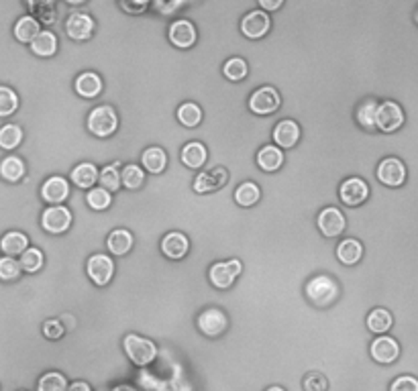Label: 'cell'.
Returning <instances> with one entry per match:
<instances>
[{"label": "cell", "mask_w": 418, "mask_h": 391, "mask_svg": "<svg viewBox=\"0 0 418 391\" xmlns=\"http://www.w3.org/2000/svg\"><path fill=\"white\" fill-rule=\"evenodd\" d=\"M267 391H286V390H282V387H278V385H274V387H269Z\"/></svg>", "instance_id": "obj_53"}, {"label": "cell", "mask_w": 418, "mask_h": 391, "mask_svg": "<svg viewBox=\"0 0 418 391\" xmlns=\"http://www.w3.org/2000/svg\"><path fill=\"white\" fill-rule=\"evenodd\" d=\"M68 390V383H65V377L58 371H51V373H45V375L39 379V391H65Z\"/></svg>", "instance_id": "obj_42"}, {"label": "cell", "mask_w": 418, "mask_h": 391, "mask_svg": "<svg viewBox=\"0 0 418 391\" xmlns=\"http://www.w3.org/2000/svg\"><path fill=\"white\" fill-rule=\"evenodd\" d=\"M123 346L127 357L135 365H139V367L149 365L155 359V355H157V348H155L154 343L149 338H143L139 334H127Z\"/></svg>", "instance_id": "obj_2"}, {"label": "cell", "mask_w": 418, "mask_h": 391, "mask_svg": "<svg viewBox=\"0 0 418 391\" xmlns=\"http://www.w3.org/2000/svg\"><path fill=\"white\" fill-rule=\"evenodd\" d=\"M304 391H326L328 390V381L321 373H310L304 377Z\"/></svg>", "instance_id": "obj_46"}, {"label": "cell", "mask_w": 418, "mask_h": 391, "mask_svg": "<svg viewBox=\"0 0 418 391\" xmlns=\"http://www.w3.org/2000/svg\"><path fill=\"white\" fill-rule=\"evenodd\" d=\"M392 314L384 310V308H375L370 312V316H368V328L375 334H384L392 328Z\"/></svg>", "instance_id": "obj_32"}, {"label": "cell", "mask_w": 418, "mask_h": 391, "mask_svg": "<svg viewBox=\"0 0 418 391\" xmlns=\"http://www.w3.org/2000/svg\"><path fill=\"white\" fill-rule=\"evenodd\" d=\"M178 121L182 122L184 127H198L202 121V110L200 106L194 102H186L178 108Z\"/></svg>", "instance_id": "obj_36"}, {"label": "cell", "mask_w": 418, "mask_h": 391, "mask_svg": "<svg viewBox=\"0 0 418 391\" xmlns=\"http://www.w3.org/2000/svg\"><path fill=\"white\" fill-rule=\"evenodd\" d=\"M100 183L107 192H117L121 186V173H119V164H110L100 171Z\"/></svg>", "instance_id": "obj_38"}, {"label": "cell", "mask_w": 418, "mask_h": 391, "mask_svg": "<svg viewBox=\"0 0 418 391\" xmlns=\"http://www.w3.org/2000/svg\"><path fill=\"white\" fill-rule=\"evenodd\" d=\"M282 164H284V153L274 145H267L257 153V166L264 171H276L282 167Z\"/></svg>", "instance_id": "obj_28"}, {"label": "cell", "mask_w": 418, "mask_h": 391, "mask_svg": "<svg viewBox=\"0 0 418 391\" xmlns=\"http://www.w3.org/2000/svg\"><path fill=\"white\" fill-rule=\"evenodd\" d=\"M417 23H418V11H417Z\"/></svg>", "instance_id": "obj_54"}, {"label": "cell", "mask_w": 418, "mask_h": 391, "mask_svg": "<svg viewBox=\"0 0 418 391\" xmlns=\"http://www.w3.org/2000/svg\"><path fill=\"white\" fill-rule=\"evenodd\" d=\"M229 181V171L225 167H213L208 171L198 173V178L194 180V190L198 194H208V192H217L225 183Z\"/></svg>", "instance_id": "obj_9"}, {"label": "cell", "mask_w": 418, "mask_h": 391, "mask_svg": "<svg viewBox=\"0 0 418 391\" xmlns=\"http://www.w3.org/2000/svg\"><path fill=\"white\" fill-rule=\"evenodd\" d=\"M18 265H21V269L29 271V273H35V271H39L41 267H43V253H41L39 249H33V247H29V249L21 255Z\"/></svg>", "instance_id": "obj_37"}, {"label": "cell", "mask_w": 418, "mask_h": 391, "mask_svg": "<svg viewBox=\"0 0 418 391\" xmlns=\"http://www.w3.org/2000/svg\"><path fill=\"white\" fill-rule=\"evenodd\" d=\"M41 225L51 235H62L72 225V214H70L68 208H63V206H51V208H47L43 212Z\"/></svg>", "instance_id": "obj_10"}, {"label": "cell", "mask_w": 418, "mask_h": 391, "mask_svg": "<svg viewBox=\"0 0 418 391\" xmlns=\"http://www.w3.org/2000/svg\"><path fill=\"white\" fill-rule=\"evenodd\" d=\"M339 196H341L343 204L347 206H359L368 200L370 196V188L368 183L359 178H349L341 183V190H339Z\"/></svg>", "instance_id": "obj_11"}, {"label": "cell", "mask_w": 418, "mask_h": 391, "mask_svg": "<svg viewBox=\"0 0 418 391\" xmlns=\"http://www.w3.org/2000/svg\"><path fill=\"white\" fill-rule=\"evenodd\" d=\"M161 251L170 259H182L188 253V239L182 232H170L161 241Z\"/></svg>", "instance_id": "obj_20"}, {"label": "cell", "mask_w": 418, "mask_h": 391, "mask_svg": "<svg viewBox=\"0 0 418 391\" xmlns=\"http://www.w3.org/2000/svg\"><path fill=\"white\" fill-rule=\"evenodd\" d=\"M180 6V2H176V4H164V2H157L155 4V9L157 11H171V9H178Z\"/></svg>", "instance_id": "obj_52"}, {"label": "cell", "mask_w": 418, "mask_h": 391, "mask_svg": "<svg viewBox=\"0 0 418 391\" xmlns=\"http://www.w3.org/2000/svg\"><path fill=\"white\" fill-rule=\"evenodd\" d=\"M121 9L127 13L139 15L143 11H147V2H131V0H121Z\"/></svg>", "instance_id": "obj_49"}, {"label": "cell", "mask_w": 418, "mask_h": 391, "mask_svg": "<svg viewBox=\"0 0 418 391\" xmlns=\"http://www.w3.org/2000/svg\"><path fill=\"white\" fill-rule=\"evenodd\" d=\"M306 298L318 308H326L339 298V284L328 275H316L306 284Z\"/></svg>", "instance_id": "obj_1"}, {"label": "cell", "mask_w": 418, "mask_h": 391, "mask_svg": "<svg viewBox=\"0 0 418 391\" xmlns=\"http://www.w3.org/2000/svg\"><path fill=\"white\" fill-rule=\"evenodd\" d=\"M298 139H300V127L294 121H282L274 129V141L278 147L290 149L298 143Z\"/></svg>", "instance_id": "obj_19"}, {"label": "cell", "mask_w": 418, "mask_h": 391, "mask_svg": "<svg viewBox=\"0 0 418 391\" xmlns=\"http://www.w3.org/2000/svg\"><path fill=\"white\" fill-rule=\"evenodd\" d=\"M121 181L124 183V188L129 190H139L145 181V176H143V169L139 166H127L121 173Z\"/></svg>", "instance_id": "obj_40"}, {"label": "cell", "mask_w": 418, "mask_h": 391, "mask_svg": "<svg viewBox=\"0 0 418 391\" xmlns=\"http://www.w3.org/2000/svg\"><path fill=\"white\" fill-rule=\"evenodd\" d=\"M21 275V265L18 261H15V257H2L0 259V279L11 282L16 279Z\"/></svg>", "instance_id": "obj_45"}, {"label": "cell", "mask_w": 418, "mask_h": 391, "mask_svg": "<svg viewBox=\"0 0 418 391\" xmlns=\"http://www.w3.org/2000/svg\"><path fill=\"white\" fill-rule=\"evenodd\" d=\"M206 157H208V151L198 141H190V143L184 145V149H182V161L188 167H192V169L204 166L206 164Z\"/></svg>", "instance_id": "obj_23"}, {"label": "cell", "mask_w": 418, "mask_h": 391, "mask_svg": "<svg viewBox=\"0 0 418 391\" xmlns=\"http://www.w3.org/2000/svg\"><path fill=\"white\" fill-rule=\"evenodd\" d=\"M65 33L74 39V41H86L90 39L94 33V21L92 16L86 13H74L68 16L65 23Z\"/></svg>", "instance_id": "obj_13"}, {"label": "cell", "mask_w": 418, "mask_h": 391, "mask_svg": "<svg viewBox=\"0 0 418 391\" xmlns=\"http://www.w3.org/2000/svg\"><path fill=\"white\" fill-rule=\"evenodd\" d=\"M102 90V80L100 75L94 74V72H84L82 75H77L76 80V92L84 98H94L98 96Z\"/></svg>", "instance_id": "obj_22"}, {"label": "cell", "mask_w": 418, "mask_h": 391, "mask_svg": "<svg viewBox=\"0 0 418 391\" xmlns=\"http://www.w3.org/2000/svg\"><path fill=\"white\" fill-rule=\"evenodd\" d=\"M259 4H262V9H265V11H276V9L282 6V0H262Z\"/></svg>", "instance_id": "obj_50"}, {"label": "cell", "mask_w": 418, "mask_h": 391, "mask_svg": "<svg viewBox=\"0 0 418 391\" xmlns=\"http://www.w3.org/2000/svg\"><path fill=\"white\" fill-rule=\"evenodd\" d=\"M65 391H92V390H90V385H88L86 381H76V383H72V385H70Z\"/></svg>", "instance_id": "obj_51"}, {"label": "cell", "mask_w": 418, "mask_h": 391, "mask_svg": "<svg viewBox=\"0 0 418 391\" xmlns=\"http://www.w3.org/2000/svg\"><path fill=\"white\" fill-rule=\"evenodd\" d=\"M377 180L384 186L390 188H398L406 180V167L398 157H386L380 166H377Z\"/></svg>", "instance_id": "obj_7"}, {"label": "cell", "mask_w": 418, "mask_h": 391, "mask_svg": "<svg viewBox=\"0 0 418 391\" xmlns=\"http://www.w3.org/2000/svg\"><path fill=\"white\" fill-rule=\"evenodd\" d=\"M361 255H363V247L357 239H345L337 247V257L345 265H355L357 261L361 259Z\"/></svg>", "instance_id": "obj_27"}, {"label": "cell", "mask_w": 418, "mask_h": 391, "mask_svg": "<svg viewBox=\"0 0 418 391\" xmlns=\"http://www.w3.org/2000/svg\"><path fill=\"white\" fill-rule=\"evenodd\" d=\"M41 196H43V200L49 202V204H62L63 200L70 196V186H68V181L60 178V176H53V178H49V180L43 183V188H41Z\"/></svg>", "instance_id": "obj_18"}, {"label": "cell", "mask_w": 418, "mask_h": 391, "mask_svg": "<svg viewBox=\"0 0 418 391\" xmlns=\"http://www.w3.org/2000/svg\"><path fill=\"white\" fill-rule=\"evenodd\" d=\"M375 112H377V102L375 100H365L361 102L359 108H357V122L368 129V131H373L375 129Z\"/></svg>", "instance_id": "obj_34"}, {"label": "cell", "mask_w": 418, "mask_h": 391, "mask_svg": "<svg viewBox=\"0 0 418 391\" xmlns=\"http://www.w3.org/2000/svg\"><path fill=\"white\" fill-rule=\"evenodd\" d=\"M39 35V23L35 16H21L15 25V37L21 43H31Z\"/></svg>", "instance_id": "obj_29"}, {"label": "cell", "mask_w": 418, "mask_h": 391, "mask_svg": "<svg viewBox=\"0 0 418 391\" xmlns=\"http://www.w3.org/2000/svg\"><path fill=\"white\" fill-rule=\"evenodd\" d=\"M119 127V119H117V112L114 108L110 106H98L94 108L88 117V131L96 136H110Z\"/></svg>", "instance_id": "obj_3"}, {"label": "cell", "mask_w": 418, "mask_h": 391, "mask_svg": "<svg viewBox=\"0 0 418 391\" xmlns=\"http://www.w3.org/2000/svg\"><path fill=\"white\" fill-rule=\"evenodd\" d=\"M404 124V112L400 105L386 100L382 105H377V112H375V127L384 133H394Z\"/></svg>", "instance_id": "obj_4"}, {"label": "cell", "mask_w": 418, "mask_h": 391, "mask_svg": "<svg viewBox=\"0 0 418 391\" xmlns=\"http://www.w3.org/2000/svg\"><path fill=\"white\" fill-rule=\"evenodd\" d=\"M88 275L96 286H107L114 275V263L107 255H92L88 259Z\"/></svg>", "instance_id": "obj_14"}, {"label": "cell", "mask_w": 418, "mask_h": 391, "mask_svg": "<svg viewBox=\"0 0 418 391\" xmlns=\"http://www.w3.org/2000/svg\"><path fill=\"white\" fill-rule=\"evenodd\" d=\"M269 16L265 11H251L243 16L241 21V31L249 39H262L265 33L269 31Z\"/></svg>", "instance_id": "obj_12"}, {"label": "cell", "mask_w": 418, "mask_h": 391, "mask_svg": "<svg viewBox=\"0 0 418 391\" xmlns=\"http://www.w3.org/2000/svg\"><path fill=\"white\" fill-rule=\"evenodd\" d=\"M29 11H31L35 16H39L45 25L55 21V4L49 2V0H43V2H29Z\"/></svg>", "instance_id": "obj_44"}, {"label": "cell", "mask_w": 418, "mask_h": 391, "mask_svg": "<svg viewBox=\"0 0 418 391\" xmlns=\"http://www.w3.org/2000/svg\"><path fill=\"white\" fill-rule=\"evenodd\" d=\"M72 180L76 183L77 188H92L94 181L98 180V169L94 164H80V166L72 171Z\"/></svg>", "instance_id": "obj_30"}, {"label": "cell", "mask_w": 418, "mask_h": 391, "mask_svg": "<svg viewBox=\"0 0 418 391\" xmlns=\"http://www.w3.org/2000/svg\"><path fill=\"white\" fill-rule=\"evenodd\" d=\"M170 41L180 49H188L196 43V29L190 21H176L170 25Z\"/></svg>", "instance_id": "obj_17"}, {"label": "cell", "mask_w": 418, "mask_h": 391, "mask_svg": "<svg viewBox=\"0 0 418 391\" xmlns=\"http://www.w3.org/2000/svg\"><path fill=\"white\" fill-rule=\"evenodd\" d=\"M223 74L227 75L229 80H232V82H239V80H243L247 75V63L241 58H231L223 65Z\"/></svg>", "instance_id": "obj_41"}, {"label": "cell", "mask_w": 418, "mask_h": 391, "mask_svg": "<svg viewBox=\"0 0 418 391\" xmlns=\"http://www.w3.org/2000/svg\"><path fill=\"white\" fill-rule=\"evenodd\" d=\"M86 202H88V206L94 208V210H107L110 206V202H112V196L104 188H94L86 196Z\"/></svg>", "instance_id": "obj_39"}, {"label": "cell", "mask_w": 418, "mask_h": 391, "mask_svg": "<svg viewBox=\"0 0 418 391\" xmlns=\"http://www.w3.org/2000/svg\"><path fill=\"white\" fill-rule=\"evenodd\" d=\"M398 355H400V346L390 336H377L372 343V357L382 365L394 363L398 359Z\"/></svg>", "instance_id": "obj_16"}, {"label": "cell", "mask_w": 418, "mask_h": 391, "mask_svg": "<svg viewBox=\"0 0 418 391\" xmlns=\"http://www.w3.org/2000/svg\"><path fill=\"white\" fill-rule=\"evenodd\" d=\"M107 247H109L112 255H127L131 251V247H133V235L129 230H124V228L112 230L109 235Z\"/></svg>", "instance_id": "obj_25"}, {"label": "cell", "mask_w": 418, "mask_h": 391, "mask_svg": "<svg viewBox=\"0 0 418 391\" xmlns=\"http://www.w3.org/2000/svg\"><path fill=\"white\" fill-rule=\"evenodd\" d=\"M282 105V98L276 88L272 86H264L259 90H255L249 98V108L255 112V114H272L276 112Z\"/></svg>", "instance_id": "obj_6"}, {"label": "cell", "mask_w": 418, "mask_h": 391, "mask_svg": "<svg viewBox=\"0 0 418 391\" xmlns=\"http://www.w3.org/2000/svg\"><path fill=\"white\" fill-rule=\"evenodd\" d=\"M63 332V324L60 320H47L45 324H43V334H45L47 338H51V341H55V338H62Z\"/></svg>", "instance_id": "obj_48"}, {"label": "cell", "mask_w": 418, "mask_h": 391, "mask_svg": "<svg viewBox=\"0 0 418 391\" xmlns=\"http://www.w3.org/2000/svg\"><path fill=\"white\" fill-rule=\"evenodd\" d=\"M23 141V131L18 124H4L0 129V147L2 149H15Z\"/></svg>", "instance_id": "obj_35"}, {"label": "cell", "mask_w": 418, "mask_h": 391, "mask_svg": "<svg viewBox=\"0 0 418 391\" xmlns=\"http://www.w3.org/2000/svg\"><path fill=\"white\" fill-rule=\"evenodd\" d=\"M0 176L6 181L21 180L25 176V164H23V159H18L15 155L2 159V164H0Z\"/></svg>", "instance_id": "obj_33"}, {"label": "cell", "mask_w": 418, "mask_h": 391, "mask_svg": "<svg viewBox=\"0 0 418 391\" xmlns=\"http://www.w3.org/2000/svg\"><path fill=\"white\" fill-rule=\"evenodd\" d=\"M141 164L151 173H161L166 169V166H168V155H166V151L159 149V147H149V149L143 151Z\"/></svg>", "instance_id": "obj_26"}, {"label": "cell", "mask_w": 418, "mask_h": 391, "mask_svg": "<svg viewBox=\"0 0 418 391\" xmlns=\"http://www.w3.org/2000/svg\"><path fill=\"white\" fill-rule=\"evenodd\" d=\"M229 326V318L218 308H208L198 316V328L206 336H220Z\"/></svg>", "instance_id": "obj_8"}, {"label": "cell", "mask_w": 418, "mask_h": 391, "mask_svg": "<svg viewBox=\"0 0 418 391\" xmlns=\"http://www.w3.org/2000/svg\"><path fill=\"white\" fill-rule=\"evenodd\" d=\"M390 391H418V379L412 375L398 377L392 385Z\"/></svg>", "instance_id": "obj_47"}, {"label": "cell", "mask_w": 418, "mask_h": 391, "mask_svg": "<svg viewBox=\"0 0 418 391\" xmlns=\"http://www.w3.org/2000/svg\"><path fill=\"white\" fill-rule=\"evenodd\" d=\"M259 198H262L259 188H257L255 183H251V181L241 183V186L237 188V192H235V200H237V204H239V206H243V208H249V206L257 204V202H259Z\"/></svg>", "instance_id": "obj_31"}, {"label": "cell", "mask_w": 418, "mask_h": 391, "mask_svg": "<svg viewBox=\"0 0 418 391\" xmlns=\"http://www.w3.org/2000/svg\"><path fill=\"white\" fill-rule=\"evenodd\" d=\"M18 108V98L9 86H0V117H9Z\"/></svg>", "instance_id": "obj_43"}, {"label": "cell", "mask_w": 418, "mask_h": 391, "mask_svg": "<svg viewBox=\"0 0 418 391\" xmlns=\"http://www.w3.org/2000/svg\"><path fill=\"white\" fill-rule=\"evenodd\" d=\"M27 245H29V239L23 235V232H6L0 241V249L2 253L6 257H15V255H23L27 251Z\"/></svg>", "instance_id": "obj_21"}, {"label": "cell", "mask_w": 418, "mask_h": 391, "mask_svg": "<svg viewBox=\"0 0 418 391\" xmlns=\"http://www.w3.org/2000/svg\"><path fill=\"white\" fill-rule=\"evenodd\" d=\"M31 49L39 58H51L58 51V39L49 31H39V35L31 41Z\"/></svg>", "instance_id": "obj_24"}, {"label": "cell", "mask_w": 418, "mask_h": 391, "mask_svg": "<svg viewBox=\"0 0 418 391\" xmlns=\"http://www.w3.org/2000/svg\"><path fill=\"white\" fill-rule=\"evenodd\" d=\"M243 271V265L239 259H231V261H220V263H215L210 267V282L213 286L218 287V289H227V287L232 286V282L237 279V275Z\"/></svg>", "instance_id": "obj_5"}, {"label": "cell", "mask_w": 418, "mask_h": 391, "mask_svg": "<svg viewBox=\"0 0 418 391\" xmlns=\"http://www.w3.org/2000/svg\"><path fill=\"white\" fill-rule=\"evenodd\" d=\"M318 228L321 232L333 239V237H339L343 230H345V216L339 208H325V210L318 214Z\"/></svg>", "instance_id": "obj_15"}]
</instances>
